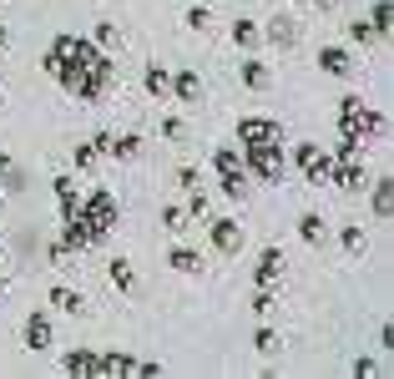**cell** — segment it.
I'll return each instance as SVG.
<instances>
[{
	"mask_svg": "<svg viewBox=\"0 0 394 379\" xmlns=\"http://www.w3.org/2000/svg\"><path fill=\"white\" fill-rule=\"evenodd\" d=\"M41 66H46V76L61 81L66 96H76V101H101L106 86H111V76H117L111 51H101L96 41L71 36V31H61V36L46 46V61Z\"/></svg>",
	"mask_w": 394,
	"mask_h": 379,
	"instance_id": "obj_1",
	"label": "cell"
},
{
	"mask_svg": "<svg viewBox=\"0 0 394 379\" xmlns=\"http://www.w3.org/2000/svg\"><path fill=\"white\" fill-rule=\"evenodd\" d=\"M61 223H66L61 243H66L71 253H86V248H96V243H106L111 228H122V207H117V197H111L106 187H91L86 197H76V207L66 212Z\"/></svg>",
	"mask_w": 394,
	"mask_h": 379,
	"instance_id": "obj_2",
	"label": "cell"
},
{
	"mask_svg": "<svg viewBox=\"0 0 394 379\" xmlns=\"http://www.w3.org/2000/svg\"><path fill=\"white\" fill-rule=\"evenodd\" d=\"M384 112H379V106H369L364 96H344L339 101V137H359V142H369V137H384Z\"/></svg>",
	"mask_w": 394,
	"mask_h": 379,
	"instance_id": "obj_3",
	"label": "cell"
},
{
	"mask_svg": "<svg viewBox=\"0 0 394 379\" xmlns=\"http://www.w3.org/2000/svg\"><path fill=\"white\" fill-rule=\"evenodd\" d=\"M243 172H248V182L278 187V182H284V172H289L284 142H253V147H243Z\"/></svg>",
	"mask_w": 394,
	"mask_h": 379,
	"instance_id": "obj_4",
	"label": "cell"
},
{
	"mask_svg": "<svg viewBox=\"0 0 394 379\" xmlns=\"http://www.w3.org/2000/svg\"><path fill=\"white\" fill-rule=\"evenodd\" d=\"M289 157H294V167L304 172V182H309V187H323V182H328V172H333V157H328L318 142H294V152H289Z\"/></svg>",
	"mask_w": 394,
	"mask_h": 379,
	"instance_id": "obj_5",
	"label": "cell"
},
{
	"mask_svg": "<svg viewBox=\"0 0 394 379\" xmlns=\"http://www.w3.org/2000/svg\"><path fill=\"white\" fill-rule=\"evenodd\" d=\"M243 238H248V228H243L238 218H212V223H207V243H212L222 258L243 253Z\"/></svg>",
	"mask_w": 394,
	"mask_h": 379,
	"instance_id": "obj_6",
	"label": "cell"
},
{
	"mask_svg": "<svg viewBox=\"0 0 394 379\" xmlns=\"http://www.w3.org/2000/svg\"><path fill=\"white\" fill-rule=\"evenodd\" d=\"M91 147H96V152H106V157H117V162L142 157V137H137V132H96V137H91Z\"/></svg>",
	"mask_w": 394,
	"mask_h": 379,
	"instance_id": "obj_7",
	"label": "cell"
},
{
	"mask_svg": "<svg viewBox=\"0 0 394 379\" xmlns=\"http://www.w3.org/2000/svg\"><path fill=\"white\" fill-rule=\"evenodd\" d=\"M21 344L31 349V354H46L51 344H56V329H51V318L36 308V313H26V323H21Z\"/></svg>",
	"mask_w": 394,
	"mask_h": 379,
	"instance_id": "obj_8",
	"label": "cell"
},
{
	"mask_svg": "<svg viewBox=\"0 0 394 379\" xmlns=\"http://www.w3.org/2000/svg\"><path fill=\"white\" fill-rule=\"evenodd\" d=\"M333 187H344V192H364L369 187V172H364V157H344V162H333V172H328Z\"/></svg>",
	"mask_w": 394,
	"mask_h": 379,
	"instance_id": "obj_9",
	"label": "cell"
},
{
	"mask_svg": "<svg viewBox=\"0 0 394 379\" xmlns=\"http://www.w3.org/2000/svg\"><path fill=\"white\" fill-rule=\"evenodd\" d=\"M238 142L253 147V142H284V127H278L273 117H243L238 122Z\"/></svg>",
	"mask_w": 394,
	"mask_h": 379,
	"instance_id": "obj_10",
	"label": "cell"
},
{
	"mask_svg": "<svg viewBox=\"0 0 394 379\" xmlns=\"http://www.w3.org/2000/svg\"><path fill=\"white\" fill-rule=\"evenodd\" d=\"M284 253H278V248H263L258 253V268H253V284L258 289H278V284H284Z\"/></svg>",
	"mask_w": 394,
	"mask_h": 379,
	"instance_id": "obj_11",
	"label": "cell"
},
{
	"mask_svg": "<svg viewBox=\"0 0 394 379\" xmlns=\"http://www.w3.org/2000/svg\"><path fill=\"white\" fill-rule=\"evenodd\" d=\"M318 71L323 76H354V56H349V46H318Z\"/></svg>",
	"mask_w": 394,
	"mask_h": 379,
	"instance_id": "obj_12",
	"label": "cell"
},
{
	"mask_svg": "<svg viewBox=\"0 0 394 379\" xmlns=\"http://www.w3.org/2000/svg\"><path fill=\"white\" fill-rule=\"evenodd\" d=\"M263 41H268V46H278V51H294V46H299V21L273 16V21L263 26Z\"/></svg>",
	"mask_w": 394,
	"mask_h": 379,
	"instance_id": "obj_13",
	"label": "cell"
},
{
	"mask_svg": "<svg viewBox=\"0 0 394 379\" xmlns=\"http://www.w3.org/2000/svg\"><path fill=\"white\" fill-rule=\"evenodd\" d=\"M172 96H177L182 106H197V101H202V76H197L192 66H177V71H172Z\"/></svg>",
	"mask_w": 394,
	"mask_h": 379,
	"instance_id": "obj_14",
	"label": "cell"
},
{
	"mask_svg": "<svg viewBox=\"0 0 394 379\" xmlns=\"http://www.w3.org/2000/svg\"><path fill=\"white\" fill-rule=\"evenodd\" d=\"M167 268H172V274H182V279H197V274H202V253L177 243L172 253H167Z\"/></svg>",
	"mask_w": 394,
	"mask_h": 379,
	"instance_id": "obj_15",
	"label": "cell"
},
{
	"mask_svg": "<svg viewBox=\"0 0 394 379\" xmlns=\"http://www.w3.org/2000/svg\"><path fill=\"white\" fill-rule=\"evenodd\" d=\"M46 303H51V308H56V313H76V318H81V313H86V298H81V294H76V289H66V284H56V289H51V294H46Z\"/></svg>",
	"mask_w": 394,
	"mask_h": 379,
	"instance_id": "obj_16",
	"label": "cell"
},
{
	"mask_svg": "<svg viewBox=\"0 0 394 379\" xmlns=\"http://www.w3.org/2000/svg\"><path fill=\"white\" fill-rule=\"evenodd\" d=\"M142 86H147V96H172V71H167L162 61H147Z\"/></svg>",
	"mask_w": 394,
	"mask_h": 379,
	"instance_id": "obj_17",
	"label": "cell"
},
{
	"mask_svg": "<svg viewBox=\"0 0 394 379\" xmlns=\"http://www.w3.org/2000/svg\"><path fill=\"white\" fill-rule=\"evenodd\" d=\"M228 36H233V46H238V51H258V46H263V26H258V21H248V16H243V21H233V31H228Z\"/></svg>",
	"mask_w": 394,
	"mask_h": 379,
	"instance_id": "obj_18",
	"label": "cell"
},
{
	"mask_svg": "<svg viewBox=\"0 0 394 379\" xmlns=\"http://www.w3.org/2000/svg\"><path fill=\"white\" fill-rule=\"evenodd\" d=\"M243 86H248V91H268V86H273V66L258 61V56H248V61H243Z\"/></svg>",
	"mask_w": 394,
	"mask_h": 379,
	"instance_id": "obj_19",
	"label": "cell"
},
{
	"mask_svg": "<svg viewBox=\"0 0 394 379\" xmlns=\"http://www.w3.org/2000/svg\"><path fill=\"white\" fill-rule=\"evenodd\" d=\"M106 279H111V289H117V294H137V274H132L127 258H111V263H106Z\"/></svg>",
	"mask_w": 394,
	"mask_h": 379,
	"instance_id": "obj_20",
	"label": "cell"
},
{
	"mask_svg": "<svg viewBox=\"0 0 394 379\" xmlns=\"http://www.w3.org/2000/svg\"><path fill=\"white\" fill-rule=\"evenodd\" d=\"M212 172H217V177L243 172V147H212Z\"/></svg>",
	"mask_w": 394,
	"mask_h": 379,
	"instance_id": "obj_21",
	"label": "cell"
},
{
	"mask_svg": "<svg viewBox=\"0 0 394 379\" xmlns=\"http://www.w3.org/2000/svg\"><path fill=\"white\" fill-rule=\"evenodd\" d=\"M96 374H137V359H132V354H117V349H106V354H96Z\"/></svg>",
	"mask_w": 394,
	"mask_h": 379,
	"instance_id": "obj_22",
	"label": "cell"
},
{
	"mask_svg": "<svg viewBox=\"0 0 394 379\" xmlns=\"http://www.w3.org/2000/svg\"><path fill=\"white\" fill-rule=\"evenodd\" d=\"M91 41H96L101 51H122V41H127V36H122V26H117V21H96Z\"/></svg>",
	"mask_w": 394,
	"mask_h": 379,
	"instance_id": "obj_23",
	"label": "cell"
},
{
	"mask_svg": "<svg viewBox=\"0 0 394 379\" xmlns=\"http://www.w3.org/2000/svg\"><path fill=\"white\" fill-rule=\"evenodd\" d=\"M61 369H66V374H96V349H71V354L61 359Z\"/></svg>",
	"mask_w": 394,
	"mask_h": 379,
	"instance_id": "obj_24",
	"label": "cell"
},
{
	"mask_svg": "<svg viewBox=\"0 0 394 379\" xmlns=\"http://www.w3.org/2000/svg\"><path fill=\"white\" fill-rule=\"evenodd\" d=\"M51 192H56V202H61V218H66V212L76 207V177H51Z\"/></svg>",
	"mask_w": 394,
	"mask_h": 379,
	"instance_id": "obj_25",
	"label": "cell"
},
{
	"mask_svg": "<svg viewBox=\"0 0 394 379\" xmlns=\"http://www.w3.org/2000/svg\"><path fill=\"white\" fill-rule=\"evenodd\" d=\"M222 197L228 202H248V172H228V177H217Z\"/></svg>",
	"mask_w": 394,
	"mask_h": 379,
	"instance_id": "obj_26",
	"label": "cell"
},
{
	"mask_svg": "<svg viewBox=\"0 0 394 379\" xmlns=\"http://www.w3.org/2000/svg\"><path fill=\"white\" fill-rule=\"evenodd\" d=\"M394 182L389 177H379L374 182V192H369V202H374V218H389V212H394V192H389Z\"/></svg>",
	"mask_w": 394,
	"mask_h": 379,
	"instance_id": "obj_27",
	"label": "cell"
},
{
	"mask_svg": "<svg viewBox=\"0 0 394 379\" xmlns=\"http://www.w3.org/2000/svg\"><path fill=\"white\" fill-rule=\"evenodd\" d=\"M299 238L309 248H323V218H318V212H304V218H299Z\"/></svg>",
	"mask_w": 394,
	"mask_h": 379,
	"instance_id": "obj_28",
	"label": "cell"
},
{
	"mask_svg": "<svg viewBox=\"0 0 394 379\" xmlns=\"http://www.w3.org/2000/svg\"><path fill=\"white\" fill-rule=\"evenodd\" d=\"M182 212H187V223H202V218H207V212H212V202H207V192H202V187H192V192H187V202H182Z\"/></svg>",
	"mask_w": 394,
	"mask_h": 379,
	"instance_id": "obj_29",
	"label": "cell"
},
{
	"mask_svg": "<svg viewBox=\"0 0 394 379\" xmlns=\"http://www.w3.org/2000/svg\"><path fill=\"white\" fill-rule=\"evenodd\" d=\"M339 243H344V253H354V258L369 248V238H364V228H359V223H344V228H339Z\"/></svg>",
	"mask_w": 394,
	"mask_h": 379,
	"instance_id": "obj_30",
	"label": "cell"
},
{
	"mask_svg": "<svg viewBox=\"0 0 394 379\" xmlns=\"http://www.w3.org/2000/svg\"><path fill=\"white\" fill-rule=\"evenodd\" d=\"M162 228H167V233H187V212H182V202H167V207H162Z\"/></svg>",
	"mask_w": 394,
	"mask_h": 379,
	"instance_id": "obj_31",
	"label": "cell"
},
{
	"mask_svg": "<svg viewBox=\"0 0 394 379\" xmlns=\"http://www.w3.org/2000/svg\"><path fill=\"white\" fill-rule=\"evenodd\" d=\"M389 21H394V11H389V0H374V11H369V26H374V36H379V41L389 36Z\"/></svg>",
	"mask_w": 394,
	"mask_h": 379,
	"instance_id": "obj_32",
	"label": "cell"
},
{
	"mask_svg": "<svg viewBox=\"0 0 394 379\" xmlns=\"http://www.w3.org/2000/svg\"><path fill=\"white\" fill-rule=\"evenodd\" d=\"M96 157H101V152H96L91 142H81V147H71V167H76V172H91Z\"/></svg>",
	"mask_w": 394,
	"mask_h": 379,
	"instance_id": "obj_33",
	"label": "cell"
},
{
	"mask_svg": "<svg viewBox=\"0 0 394 379\" xmlns=\"http://www.w3.org/2000/svg\"><path fill=\"white\" fill-rule=\"evenodd\" d=\"M253 349H258V354H278V349H284V339H278V334L268 329V323H263V329L253 334Z\"/></svg>",
	"mask_w": 394,
	"mask_h": 379,
	"instance_id": "obj_34",
	"label": "cell"
},
{
	"mask_svg": "<svg viewBox=\"0 0 394 379\" xmlns=\"http://www.w3.org/2000/svg\"><path fill=\"white\" fill-rule=\"evenodd\" d=\"M349 41H354V46H374L379 36H374V26H369V21H349Z\"/></svg>",
	"mask_w": 394,
	"mask_h": 379,
	"instance_id": "obj_35",
	"label": "cell"
},
{
	"mask_svg": "<svg viewBox=\"0 0 394 379\" xmlns=\"http://www.w3.org/2000/svg\"><path fill=\"white\" fill-rule=\"evenodd\" d=\"M273 308H278V294H273V289H258V294H253V313H258V318H268Z\"/></svg>",
	"mask_w": 394,
	"mask_h": 379,
	"instance_id": "obj_36",
	"label": "cell"
},
{
	"mask_svg": "<svg viewBox=\"0 0 394 379\" xmlns=\"http://www.w3.org/2000/svg\"><path fill=\"white\" fill-rule=\"evenodd\" d=\"M162 137L167 142H187V122L182 117H162Z\"/></svg>",
	"mask_w": 394,
	"mask_h": 379,
	"instance_id": "obj_37",
	"label": "cell"
},
{
	"mask_svg": "<svg viewBox=\"0 0 394 379\" xmlns=\"http://www.w3.org/2000/svg\"><path fill=\"white\" fill-rule=\"evenodd\" d=\"M207 26H212V11L207 6H192L187 11V31H207Z\"/></svg>",
	"mask_w": 394,
	"mask_h": 379,
	"instance_id": "obj_38",
	"label": "cell"
},
{
	"mask_svg": "<svg viewBox=\"0 0 394 379\" xmlns=\"http://www.w3.org/2000/svg\"><path fill=\"white\" fill-rule=\"evenodd\" d=\"M349 374H354V379H369V374H379V364H374L369 354H359V359L349 364Z\"/></svg>",
	"mask_w": 394,
	"mask_h": 379,
	"instance_id": "obj_39",
	"label": "cell"
},
{
	"mask_svg": "<svg viewBox=\"0 0 394 379\" xmlns=\"http://www.w3.org/2000/svg\"><path fill=\"white\" fill-rule=\"evenodd\" d=\"M177 187H182V192H192V187H202V177H197V167H177Z\"/></svg>",
	"mask_w": 394,
	"mask_h": 379,
	"instance_id": "obj_40",
	"label": "cell"
},
{
	"mask_svg": "<svg viewBox=\"0 0 394 379\" xmlns=\"http://www.w3.org/2000/svg\"><path fill=\"white\" fill-rule=\"evenodd\" d=\"M46 258H51V268H66V263H71V248H66V243H51Z\"/></svg>",
	"mask_w": 394,
	"mask_h": 379,
	"instance_id": "obj_41",
	"label": "cell"
},
{
	"mask_svg": "<svg viewBox=\"0 0 394 379\" xmlns=\"http://www.w3.org/2000/svg\"><path fill=\"white\" fill-rule=\"evenodd\" d=\"M0 177H11V182H16V157H11V152H0Z\"/></svg>",
	"mask_w": 394,
	"mask_h": 379,
	"instance_id": "obj_42",
	"label": "cell"
},
{
	"mask_svg": "<svg viewBox=\"0 0 394 379\" xmlns=\"http://www.w3.org/2000/svg\"><path fill=\"white\" fill-rule=\"evenodd\" d=\"M309 6H313V11H333V6H339V0H309Z\"/></svg>",
	"mask_w": 394,
	"mask_h": 379,
	"instance_id": "obj_43",
	"label": "cell"
},
{
	"mask_svg": "<svg viewBox=\"0 0 394 379\" xmlns=\"http://www.w3.org/2000/svg\"><path fill=\"white\" fill-rule=\"evenodd\" d=\"M0 218H6V192H0Z\"/></svg>",
	"mask_w": 394,
	"mask_h": 379,
	"instance_id": "obj_44",
	"label": "cell"
}]
</instances>
